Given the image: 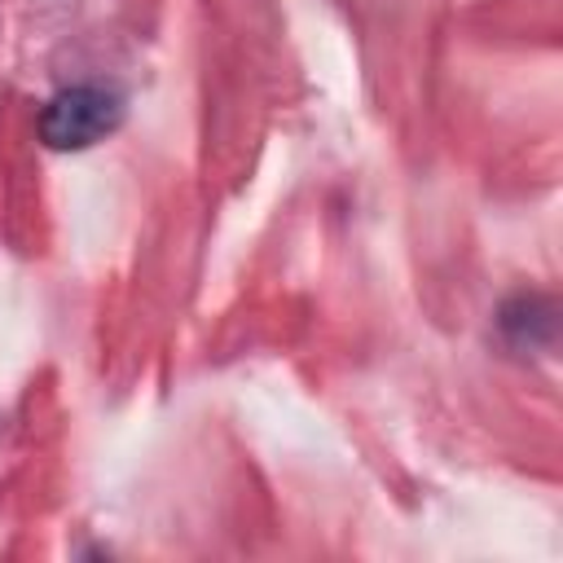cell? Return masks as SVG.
I'll return each mask as SVG.
<instances>
[{
  "label": "cell",
  "mask_w": 563,
  "mask_h": 563,
  "mask_svg": "<svg viewBox=\"0 0 563 563\" xmlns=\"http://www.w3.org/2000/svg\"><path fill=\"white\" fill-rule=\"evenodd\" d=\"M119 119H123L119 92L101 84H75L53 92L48 106L40 110V141L48 150H88L106 132H114Z\"/></svg>",
  "instance_id": "obj_1"
}]
</instances>
